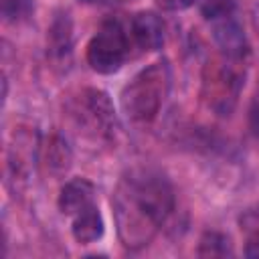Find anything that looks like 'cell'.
Wrapping results in <instances>:
<instances>
[{"instance_id": "cell-1", "label": "cell", "mask_w": 259, "mask_h": 259, "mask_svg": "<svg viewBox=\"0 0 259 259\" xmlns=\"http://www.w3.org/2000/svg\"><path fill=\"white\" fill-rule=\"evenodd\" d=\"M117 235L127 249L146 247L174 210L170 180L154 168H134L121 176L111 198Z\"/></svg>"}, {"instance_id": "cell-2", "label": "cell", "mask_w": 259, "mask_h": 259, "mask_svg": "<svg viewBox=\"0 0 259 259\" xmlns=\"http://www.w3.org/2000/svg\"><path fill=\"white\" fill-rule=\"evenodd\" d=\"M170 89V69L166 61H158L134 75V79L121 89L119 101L123 113L140 123L152 121Z\"/></svg>"}, {"instance_id": "cell-3", "label": "cell", "mask_w": 259, "mask_h": 259, "mask_svg": "<svg viewBox=\"0 0 259 259\" xmlns=\"http://www.w3.org/2000/svg\"><path fill=\"white\" fill-rule=\"evenodd\" d=\"M245 85V67L243 61L229 59L225 55L208 61L202 71V99L208 109L219 115H229L241 89Z\"/></svg>"}, {"instance_id": "cell-4", "label": "cell", "mask_w": 259, "mask_h": 259, "mask_svg": "<svg viewBox=\"0 0 259 259\" xmlns=\"http://www.w3.org/2000/svg\"><path fill=\"white\" fill-rule=\"evenodd\" d=\"M127 55H130V34L117 20L105 22L99 28V32L89 40L85 51L89 67L103 75L115 73L123 65Z\"/></svg>"}, {"instance_id": "cell-5", "label": "cell", "mask_w": 259, "mask_h": 259, "mask_svg": "<svg viewBox=\"0 0 259 259\" xmlns=\"http://www.w3.org/2000/svg\"><path fill=\"white\" fill-rule=\"evenodd\" d=\"M81 113L79 117L95 132V136H111L115 130V111L111 99L101 89H85L81 95Z\"/></svg>"}, {"instance_id": "cell-6", "label": "cell", "mask_w": 259, "mask_h": 259, "mask_svg": "<svg viewBox=\"0 0 259 259\" xmlns=\"http://www.w3.org/2000/svg\"><path fill=\"white\" fill-rule=\"evenodd\" d=\"M210 24H212V36H214V42L219 45L221 55H225L229 59L245 61V57L249 55V42H247L243 26L237 22L235 14L214 20Z\"/></svg>"}, {"instance_id": "cell-7", "label": "cell", "mask_w": 259, "mask_h": 259, "mask_svg": "<svg viewBox=\"0 0 259 259\" xmlns=\"http://www.w3.org/2000/svg\"><path fill=\"white\" fill-rule=\"evenodd\" d=\"M130 36L142 51H158L164 45V22L154 12H138L130 20Z\"/></svg>"}, {"instance_id": "cell-8", "label": "cell", "mask_w": 259, "mask_h": 259, "mask_svg": "<svg viewBox=\"0 0 259 259\" xmlns=\"http://www.w3.org/2000/svg\"><path fill=\"white\" fill-rule=\"evenodd\" d=\"M93 196H95V186L87 178H71L69 182L63 184L59 198H57V204L65 217L73 219L83 208L93 204Z\"/></svg>"}, {"instance_id": "cell-9", "label": "cell", "mask_w": 259, "mask_h": 259, "mask_svg": "<svg viewBox=\"0 0 259 259\" xmlns=\"http://www.w3.org/2000/svg\"><path fill=\"white\" fill-rule=\"evenodd\" d=\"M71 47H73V22H71L69 14L63 12V14H57L49 26L47 51H49L51 59L63 61L71 55Z\"/></svg>"}, {"instance_id": "cell-10", "label": "cell", "mask_w": 259, "mask_h": 259, "mask_svg": "<svg viewBox=\"0 0 259 259\" xmlns=\"http://www.w3.org/2000/svg\"><path fill=\"white\" fill-rule=\"evenodd\" d=\"M103 231H105V223H103V217H101L99 208L95 206V202L73 217L71 233H73L75 241L81 245L99 241L103 237Z\"/></svg>"}, {"instance_id": "cell-11", "label": "cell", "mask_w": 259, "mask_h": 259, "mask_svg": "<svg viewBox=\"0 0 259 259\" xmlns=\"http://www.w3.org/2000/svg\"><path fill=\"white\" fill-rule=\"evenodd\" d=\"M45 164L51 174H63L71 164V150L61 136H51L45 146Z\"/></svg>"}, {"instance_id": "cell-12", "label": "cell", "mask_w": 259, "mask_h": 259, "mask_svg": "<svg viewBox=\"0 0 259 259\" xmlns=\"http://www.w3.org/2000/svg\"><path fill=\"white\" fill-rule=\"evenodd\" d=\"M198 257H231L233 243L225 233L206 231L198 241Z\"/></svg>"}, {"instance_id": "cell-13", "label": "cell", "mask_w": 259, "mask_h": 259, "mask_svg": "<svg viewBox=\"0 0 259 259\" xmlns=\"http://www.w3.org/2000/svg\"><path fill=\"white\" fill-rule=\"evenodd\" d=\"M34 0H0V14L4 22L18 24L32 16Z\"/></svg>"}, {"instance_id": "cell-14", "label": "cell", "mask_w": 259, "mask_h": 259, "mask_svg": "<svg viewBox=\"0 0 259 259\" xmlns=\"http://www.w3.org/2000/svg\"><path fill=\"white\" fill-rule=\"evenodd\" d=\"M235 8H237L235 0H206L202 4V16L208 22H214V20L233 16L235 14Z\"/></svg>"}, {"instance_id": "cell-15", "label": "cell", "mask_w": 259, "mask_h": 259, "mask_svg": "<svg viewBox=\"0 0 259 259\" xmlns=\"http://www.w3.org/2000/svg\"><path fill=\"white\" fill-rule=\"evenodd\" d=\"M239 227L247 237L259 235V202L243 210V214L239 217Z\"/></svg>"}, {"instance_id": "cell-16", "label": "cell", "mask_w": 259, "mask_h": 259, "mask_svg": "<svg viewBox=\"0 0 259 259\" xmlns=\"http://www.w3.org/2000/svg\"><path fill=\"white\" fill-rule=\"evenodd\" d=\"M196 0H156V4L162 8V10H168V12H178V10H186L190 6H194Z\"/></svg>"}, {"instance_id": "cell-17", "label": "cell", "mask_w": 259, "mask_h": 259, "mask_svg": "<svg viewBox=\"0 0 259 259\" xmlns=\"http://www.w3.org/2000/svg\"><path fill=\"white\" fill-rule=\"evenodd\" d=\"M249 130L255 138H259V101H255L249 109Z\"/></svg>"}, {"instance_id": "cell-18", "label": "cell", "mask_w": 259, "mask_h": 259, "mask_svg": "<svg viewBox=\"0 0 259 259\" xmlns=\"http://www.w3.org/2000/svg\"><path fill=\"white\" fill-rule=\"evenodd\" d=\"M245 255L251 259H259V235H249L245 243Z\"/></svg>"}, {"instance_id": "cell-19", "label": "cell", "mask_w": 259, "mask_h": 259, "mask_svg": "<svg viewBox=\"0 0 259 259\" xmlns=\"http://www.w3.org/2000/svg\"><path fill=\"white\" fill-rule=\"evenodd\" d=\"M79 2L89 4V6H109V4H113V2H117V0H79Z\"/></svg>"}]
</instances>
